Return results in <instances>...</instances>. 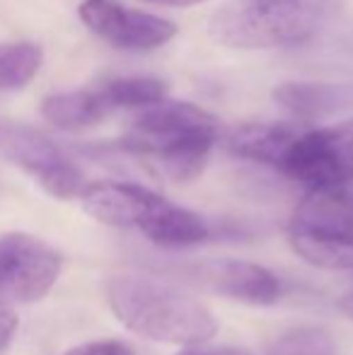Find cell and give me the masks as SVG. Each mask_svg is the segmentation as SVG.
<instances>
[{
  "instance_id": "obj_1",
  "label": "cell",
  "mask_w": 353,
  "mask_h": 355,
  "mask_svg": "<svg viewBox=\"0 0 353 355\" xmlns=\"http://www.w3.org/2000/svg\"><path fill=\"white\" fill-rule=\"evenodd\" d=\"M107 302L123 327L157 343L193 348L218 331L206 304L175 283L146 273H114L107 281Z\"/></svg>"
},
{
  "instance_id": "obj_2",
  "label": "cell",
  "mask_w": 353,
  "mask_h": 355,
  "mask_svg": "<svg viewBox=\"0 0 353 355\" xmlns=\"http://www.w3.org/2000/svg\"><path fill=\"white\" fill-rule=\"evenodd\" d=\"M218 141V121L211 112L189 102L162 99L141 109L121 148L160 164L175 182H191L203 172Z\"/></svg>"
},
{
  "instance_id": "obj_3",
  "label": "cell",
  "mask_w": 353,
  "mask_h": 355,
  "mask_svg": "<svg viewBox=\"0 0 353 355\" xmlns=\"http://www.w3.org/2000/svg\"><path fill=\"white\" fill-rule=\"evenodd\" d=\"M336 5L339 0H227L213 12L208 34L242 51L300 46L329 24Z\"/></svg>"
},
{
  "instance_id": "obj_4",
  "label": "cell",
  "mask_w": 353,
  "mask_h": 355,
  "mask_svg": "<svg viewBox=\"0 0 353 355\" xmlns=\"http://www.w3.org/2000/svg\"><path fill=\"white\" fill-rule=\"evenodd\" d=\"M276 172L310 191L353 182V116L325 128H298Z\"/></svg>"
},
{
  "instance_id": "obj_5",
  "label": "cell",
  "mask_w": 353,
  "mask_h": 355,
  "mask_svg": "<svg viewBox=\"0 0 353 355\" xmlns=\"http://www.w3.org/2000/svg\"><path fill=\"white\" fill-rule=\"evenodd\" d=\"M0 153L32 174L53 198H80L87 187L80 167L58 148L49 136L22 123H0Z\"/></svg>"
},
{
  "instance_id": "obj_6",
  "label": "cell",
  "mask_w": 353,
  "mask_h": 355,
  "mask_svg": "<svg viewBox=\"0 0 353 355\" xmlns=\"http://www.w3.org/2000/svg\"><path fill=\"white\" fill-rule=\"evenodd\" d=\"M63 259L27 232L0 234V302H37L61 276Z\"/></svg>"
},
{
  "instance_id": "obj_7",
  "label": "cell",
  "mask_w": 353,
  "mask_h": 355,
  "mask_svg": "<svg viewBox=\"0 0 353 355\" xmlns=\"http://www.w3.org/2000/svg\"><path fill=\"white\" fill-rule=\"evenodd\" d=\"M78 15L94 37L121 51H153L177 37L175 22L121 0H83Z\"/></svg>"
},
{
  "instance_id": "obj_8",
  "label": "cell",
  "mask_w": 353,
  "mask_h": 355,
  "mask_svg": "<svg viewBox=\"0 0 353 355\" xmlns=\"http://www.w3.org/2000/svg\"><path fill=\"white\" fill-rule=\"evenodd\" d=\"M177 273L184 281L201 285L223 297L237 300L245 304H266L278 302L281 297V283L268 268L240 259H201V261L179 263Z\"/></svg>"
},
{
  "instance_id": "obj_9",
  "label": "cell",
  "mask_w": 353,
  "mask_h": 355,
  "mask_svg": "<svg viewBox=\"0 0 353 355\" xmlns=\"http://www.w3.org/2000/svg\"><path fill=\"white\" fill-rule=\"evenodd\" d=\"M160 198V193L131 182H94L80 193V203L87 215H92L97 223L121 230H138Z\"/></svg>"
},
{
  "instance_id": "obj_10",
  "label": "cell",
  "mask_w": 353,
  "mask_h": 355,
  "mask_svg": "<svg viewBox=\"0 0 353 355\" xmlns=\"http://www.w3.org/2000/svg\"><path fill=\"white\" fill-rule=\"evenodd\" d=\"M138 232L153 244L165 249L196 247L218 237V227L203 215L175 206L167 198H160L150 213L138 225Z\"/></svg>"
},
{
  "instance_id": "obj_11",
  "label": "cell",
  "mask_w": 353,
  "mask_h": 355,
  "mask_svg": "<svg viewBox=\"0 0 353 355\" xmlns=\"http://www.w3.org/2000/svg\"><path fill=\"white\" fill-rule=\"evenodd\" d=\"M273 99L298 116L317 119L353 112L351 80H291L273 89Z\"/></svg>"
},
{
  "instance_id": "obj_12",
  "label": "cell",
  "mask_w": 353,
  "mask_h": 355,
  "mask_svg": "<svg viewBox=\"0 0 353 355\" xmlns=\"http://www.w3.org/2000/svg\"><path fill=\"white\" fill-rule=\"evenodd\" d=\"M291 227L353 237V182L310 191L298 206Z\"/></svg>"
},
{
  "instance_id": "obj_13",
  "label": "cell",
  "mask_w": 353,
  "mask_h": 355,
  "mask_svg": "<svg viewBox=\"0 0 353 355\" xmlns=\"http://www.w3.org/2000/svg\"><path fill=\"white\" fill-rule=\"evenodd\" d=\"M112 112L102 87L56 92L42 102V116L58 131H85L104 121Z\"/></svg>"
},
{
  "instance_id": "obj_14",
  "label": "cell",
  "mask_w": 353,
  "mask_h": 355,
  "mask_svg": "<svg viewBox=\"0 0 353 355\" xmlns=\"http://www.w3.org/2000/svg\"><path fill=\"white\" fill-rule=\"evenodd\" d=\"M298 133V126L283 121H259V123H247L232 131L227 150L235 157L250 159L257 164H266V167L276 169L281 155L286 153L288 143Z\"/></svg>"
},
{
  "instance_id": "obj_15",
  "label": "cell",
  "mask_w": 353,
  "mask_h": 355,
  "mask_svg": "<svg viewBox=\"0 0 353 355\" xmlns=\"http://www.w3.org/2000/svg\"><path fill=\"white\" fill-rule=\"evenodd\" d=\"M288 242L293 252L310 266L327 271H353V237L288 227Z\"/></svg>"
},
{
  "instance_id": "obj_16",
  "label": "cell",
  "mask_w": 353,
  "mask_h": 355,
  "mask_svg": "<svg viewBox=\"0 0 353 355\" xmlns=\"http://www.w3.org/2000/svg\"><path fill=\"white\" fill-rule=\"evenodd\" d=\"M112 109H148L167 99V85L148 75H121L99 85Z\"/></svg>"
},
{
  "instance_id": "obj_17",
  "label": "cell",
  "mask_w": 353,
  "mask_h": 355,
  "mask_svg": "<svg viewBox=\"0 0 353 355\" xmlns=\"http://www.w3.org/2000/svg\"><path fill=\"white\" fill-rule=\"evenodd\" d=\"M44 63L42 46L32 42L0 44V92L22 89L37 78Z\"/></svg>"
},
{
  "instance_id": "obj_18",
  "label": "cell",
  "mask_w": 353,
  "mask_h": 355,
  "mask_svg": "<svg viewBox=\"0 0 353 355\" xmlns=\"http://www.w3.org/2000/svg\"><path fill=\"white\" fill-rule=\"evenodd\" d=\"M268 355H336V346L327 331L302 327L276 338L268 348Z\"/></svg>"
},
{
  "instance_id": "obj_19",
  "label": "cell",
  "mask_w": 353,
  "mask_h": 355,
  "mask_svg": "<svg viewBox=\"0 0 353 355\" xmlns=\"http://www.w3.org/2000/svg\"><path fill=\"white\" fill-rule=\"evenodd\" d=\"M63 355H136V351L119 338H102V341L80 343V346L71 348Z\"/></svg>"
},
{
  "instance_id": "obj_20",
  "label": "cell",
  "mask_w": 353,
  "mask_h": 355,
  "mask_svg": "<svg viewBox=\"0 0 353 355\" xmlns=\"http://www.w3.org/2000/svg\"><path fill=\"white\" fill-rule=\"evenodd\" d=\"M19 327V317L12 312V307L5 302H0V353L12 343L15 334H17Z\"/></svg>"
},
{
  "instance_id": "obj_21",
  "label": "cell",
  "mask_w": 353,
  "mask_h": 355,
  "mask_svg": "<svg viewBox=\"0 0 353 355\" xmlns=\"http://www.w3.org/2000/svg\"><path fill=\"white\" fill-rule=\"evenodd\" d=\"M177 355H255V353L245 351V348L225 346V348H184Z\"/></svg>"
},
{
  "instance_id": "obj_22",
  "label": "cell",
  "mask_w": 353,
  "mask_h": 355,
  "mask_svg": "<svg viewBox=\"0 0 353 355\" xmlns=\"http://www.w3.org/2000/svg\"><path fill=\"white\" fill-rule=\"evenodd\" d=\"M334 49L339 53H344V56H353V27L346 29L344 34H341L339 39L334 42Z\"/></svg>"
},
{
  "instance_id": "obj_23",
  "label": "cell",
  "mask_w": 353,
  "mask_h": 355,
  "mask_svg": "<svg viewBox=\"0 0 353 355\" xmlns=\"http://www.w3.org/2000/svg\"><path fill=\"white\" fill-rule=\"evenodd\" d=\"M148 3L165 5V8H193V5H201L206 0H148Z\"/></svg>"
},
{
  "instance_id": "obj_24",
  "label": "cell",
  "mask_w": 353,
  "mask_h": 355,
  "mask_svg": "<svg viewBox=\"0 0 353 355\" xmlns=\"http://www.w3.org/2000/svg\"><path fill=\"white\" fill-rule=\"evenodd\" d=\"M339 307H341V312L349 314V317L353 319V290H351V293H346L344 297L339 300Z\"/></svg>"
}]
</instances>
